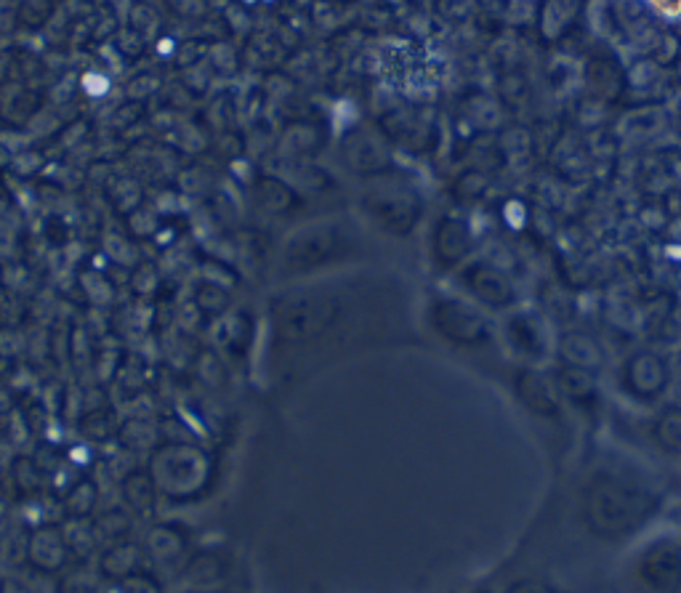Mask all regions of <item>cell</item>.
Instances as JSON below:
<instances>
[{
  "instance_id": "cell-1",
  "label": "cell",
  "mask_w": 681,
  "mask_h": 593,
  "mask_svg": "<svg viewBox=\"0 0 681 593\" xmlns=\"http://www.w3.org/2000/svg\"><path fill=\"white\" fill-rule=\"evenodd\" d=\"M658 14L668 16V19H676L681 16V0H647Z\"/></svg>"
}]
</instances>
